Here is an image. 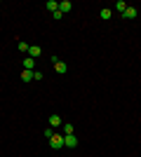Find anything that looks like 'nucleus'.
Returning a JSON list of instances; mask_svg holds the SVG:
<instances>
[{
  "label": "nucleus",
  "mask_w": 141,
  "mask_h": 157,
  "mask_svg": "<svg viewBox=\"0 0 141 157\" xmlns=\"http://www.w3.org/2000/svg\"><path fill=\"white\" fill-rule=\"evenodd\" d=\"M136 17H139V10H136V7H129V5H127V10L122 12V19H136Z\"/></svg>",
  "instance_id": "obj_4"
},
{
  "label": "nucleus",
  "mask_w": 141,
  "mask_h": 157,
  "mask_svg": "<svg viewBox=\"0 0 141 157\" xmlns=\"http://www.w3.org/2000/svg\"><path fill=\"white\" fill-rule=\"evenodd\" d=\"M47 141H49V148H52V150H61V148H64V134H52Z\"/></svg>",
  "instance_id": "obj_1"
},
{
  "label": "nucleus",
  "mask_w": 141,
  "mask_h": 157,
  "mask_svg": "<svg viewBox=\"0 0 141 157\" xmlns=\"http://www.w3.org/2000/svg\"><path fill=\"white\" fill-rule=\"evenodd\" d=\"M52 63H54V71L59 73V75H66V71H68V66L64 63V61H61L59 56H52Z\"/></svg>",
  "instance_id": "obj_2"
},
{
  "label": "nucleus",
  "mask_w": 141,
  "mask_h": 157,
  "mask_svg": "<svg viewBox=\"0 0 141 157\" xmlns=\"http://www.w3.org/2000/svg\"><path fill=\"white\" fill-rule=\"evenodd\" d=\"M64 127V136H71V134H73V124H71V122H66V124H61Z\"/></svg>",
  "instance_id": "obj_13"
},
{
  "label": "nucleus",
  "mask_w": 141,
  "mask_h": 157,
  "mask_svg": "<svg viewBox=\"0 0 141 157\" xmlns=\"http://www.w3.org/2000/svg\"><path fill=\"white\" fill-rule=\"evenodd\" d=\"M26 54L31 56V59H38V56H42V47H40V45H31Z\"/></svg>",
  "instance_id": "obj_3"
},
{
  "label": "nucleus",
  "mask_w": 141,
  "mask_h": 157,
  "mask_svg": "<svg viewBox=\"0 0 141 157\" xmlns=\"http://www.w3.org/2000/svg\"><path fill=\"white\" fill-rule=\"evenodd\" d=\"M45 7L49 10V12H57V10H59V2H57V0H47Z\"/></svg>",
  "instance_id": "obj_8"
},
{
  "label": "nucleus",
  "mask_w": 141,
  "mask_h": 157,
  "mask_svg": "<svg viewBox=\"0 0 141 157\" xmlns=\"http://www.w3.org/2000/svg\"><path fill=\"white\" fill-rule=\"evenodd\" d=\"M61 124H64V120L59 115H49V127H61Z\"/></svg>",
  "instance_id": "obj_7"
},
{
  "label": "nucleus",
  "mask_w": 141,
  "mask_h": 157,
  "mask_svg": "<svg viewBox=\"0 0 141 157\" xmlns=\"http://www.w3.org/2000/svg\"><path fill=\"white\" fill-rule=\"evenodd\" d=\"M71 7H73V5H71V0H61V2H59V12L68 14V12H71Z\"/></svg>",
  "instance_id": "obj_6"
},
{
  "label": "nucleus",
  "mask_w": 141,
  "mask_h": 157,
  "mask_svg": "<svg viewBox=\"0 0 141 157\" xmlns=\"http://www.w3.org/2000/svg\"><path fill=\"white\" fill-rule=\"evenodd\" d=\"M115 10H118V12H125V10H127V2H125V0H118V2H115Z\"/></svg>",
  "instance_id": "obj_11"
},
{
  "label": "nucleus",
  "mask_w": 141,
  "mask_h": 157,
  "mask_svg": "<svg viewBox=\"0 0 141 157\" xmlns=\"http://www.w3.org/2000/svg\"><path fill=\"white\" fill-rule=\"evenodd\" d=\"M52 17H54V19H57V21H59V19H64V14H61L59 10H57V12H52Z\"/></svg>",
  "instance_id": "obj_16"
},
{
  "label": "nucleus",
  "mask_w": 141,
  "mask_h": 157,
  "mask_svg": "<svg viewBox=\"0 0 141 157\" xmlns=\"http://www.w3.org/2000/svg\"><path fill=\"white\" fill-rule=\"evenodd\" d=\"M33 80H45V73H40V71H35V73H33Z\"/></svg>",
  "instance_id": "obj_15"
},
{
  "label": "nucleus",
  "mask_w": 141,
  "mask_h": 157,
  "mask_svg": "<svg viewBox=\"0 0 141 157\" xmlns=\"http://www.w3.org/2000/svg\"><path fill=\"white\" fill-rule=\"evenodd\" d=\"M28 47H31V45H28V42H24V40L19 42V49H21V52H28Z\"/></svg>",
  "instance_id": "obj_14"
},
{
  "label": "nucleus",
  "mask_w": 141,
  "mask_h": 157,
  "mask_svg": "<svg viewBox=\"0 0 141 157\" xmlns=\"http://www.w3.org/2000/svg\"><path fill=\"white\" fill-rule=\"evenodd\" d=\"M99 17H101V19H104V21H108V19H111V17H113V10H108V7H104Z\"/></svg>",
  "instance_id": "obj_9"
},
{
  "label": "nucleus",
  "mask_w": 141,
  "mask_h": 157,
  "mask_svg": "<svg viewBox=\"0 0 141 157\" xmlns=\"http://www.w3.org/2000/svg\"><path fill=\"white\" fill-rule=\"evenodd\" d=\"M21 80H24V82H31V80H33V71H21Z\"/></svg>",
  "instance_id": "obj_10"
},
{
  "label": "nucleus",
  "mask_w": 141,
  "mask_h": 157,
  "mask_svg": "<svg viewBox=\"0 0 141 157\" xmlns=\"http://www.w3.org/2000/svg\"><path fill=\"white\" fill-rule=\"evenodd\" d=\"M24 71H33V59H31V56L24 59Z\"/></svg>",
  "instance_id": "obj_12"
},
{
  "label": "nucleus",
  "mask_w": 141,
  "mask_h": 157,
  "mask_svg": "<svg viewBox=\"0 0 141 157\" xmlns=\"http://www.w3.org/2000/svg\"><path fill=\"white\" fill-rule=\"evenodd\" d=\"M64 148H78V138H75V134L64 136Z\"/></svg>",
  "instance_id": "obj_5"
}]
</instances>
